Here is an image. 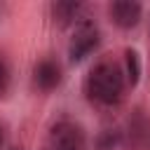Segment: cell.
Here are the masks:
<instances>
[{
	"label": "cell",
	"mask_w": 150,
	"mask_h": 150,
	"mask_svg": "<svg viewBox=\"0 0 150 150\" xmlns=\"http://www.w3.org/2000/svg\"><path fill=\"white\" fill-rule=\"evenodd\" d=\"M7 89V66L2 63V59H0V94Z\"/></svg>",
	"instance_id": "ba28073f"
},
{
	"label": "cell",
	"mask_w": 150,
	"mask_h": 150,
	"mask_svg": "<svg viewBox=\"0 0 150 150\" xmlns=\"http://www.w3.org/2000/svg\"><path fill=\"white\" fill-rule=\"evenodd\" d=\"M35 82H38V87L45 89V91L54 89V87L61 82V70H59V66H56L54 61H40L38 68H35Z\"/></svg>",
	"instance_id": "5b68a950"
},
{
	"label": "cell",
	"mask_w": 150,
	"mask_h": 150,
	"mask_svg": "<svg viewBox=\"0 0 150 150\" xmlns=\"http://www.w3.org/2000/svg\"><path fill=\"white\" fill-rule=\"evenodd\" d=\"M52 150H84V134L73 122H59L49 131Z\"/></svg>",
	"instance_id": "7a4b0ae2"
},
{
	"label": "cell",
	"mask_w": 150,
	"mask_h": 150,
	"mask_svg": "<svg viewBox=\"0 0 150 150\" xmlns=\"http://www.w3.org/2000/svg\"><path fill=\"white\" fill-rule=\"evenodd\" d=\"M9 150H19V148H9Z\"/></svg>",
	"instance_id": "30bf717a"
},
{
	"label": "cell",
	"mask_w": 150,
	"mask_h": 150,
	"mask_svg": "<svg viewBox=\"0 0 150 150\" xmlns=\"http://www.w3.org/2000/svg\"><path fill=\"white\" fill-rule=\"evenodd\" d=\"M80 12V2H54V16L61 23H68Z\"/></svg>",
	"instance_id": "52a82bcc"
},
{
	"label": "cell",
	"mask_w": 150,
	"mask_h": 150,
	"mask_svg": "<svg viewBox=\"0 0 150 150\" xmlns=\"http://www.w3.org/2000/svg\"><path fill=\"white\" fill-rule=\"evenodd\" d=\"M87 91L94 101L103 105H115L122 98L124 91V77L115 61H101L89 70L87 77Z\"/></svg>",
	"instance_id": "6da1fadb"
},
{
	"label": "cell",
	"mask_w": 150,
	"mask_h": 150,
	"mask_svg": "<svg viewBox=\"0 0 150 150\" xmlns=\"http://www.w3.org/2000/svg\"><path fill=\"white\" fill-rule=\"evenodd\" d=\"M96 45H98V30L91 23H82L70 40V49H68L70 61H82L91 49H96Z\"/></svg>",
	"instance_id": "3957f363"
},
{
	"label": "cell",
	"mask_w": 150,
	"mask_h": 150,
	"mask_svg": "<svg viewBox=\"0 0 150 150\" xmlns=\"http://www.w3.org/2000/svg\"><path fill=\"white\" fill-rule=\"evenodd\" d=\"M124 59H127V77H129V84L134 87L141 80V59H138V52L136 49H127Z\"/></svg>",
	"instance_id": "8992f818"
},
{
	"label": "cell",
	"mask_w": 150,
	"mask_h": 150,
	"mask_svg": "<svg viewBox=\"0 0 150 150\" xmlns=\"http://www.w3.org/2000/svg\"><path fill=\"white\" fill-rule=\"evenodd\" d=\"M141 12H143L141 2L134 0H117L110 5V16L120 28H134L141 19Z\"/></svg>",
	"instance_id": "277c9868"
},
{
	"label": "cell",
	"mask_w": 150,
	"mask_h": 150,
	"mask_svg": "<svg viewBox=\"0 0 150 150\" xmlns=\"http://www.w3.org/2000/svg\"><path fill=\"white\" fill-rule=\"evenodd\" d=\"M0 145H2V129H0Z\"/></svg>",
	"instance_id": "9c48e42d"
}]
</instances>
